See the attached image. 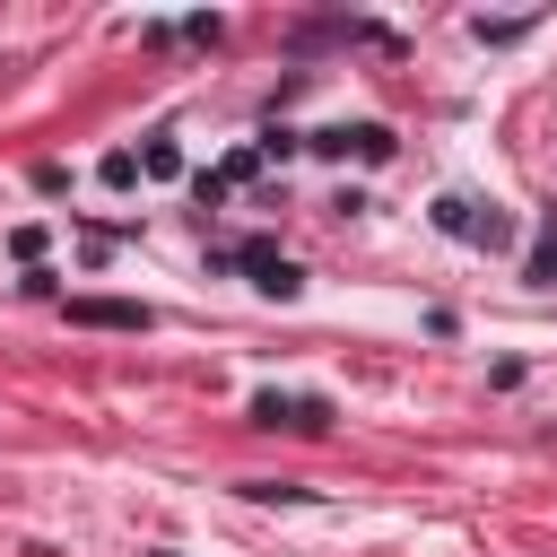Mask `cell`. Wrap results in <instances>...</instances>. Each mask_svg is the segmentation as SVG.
Listing matches in <instances>:
<instances>
[{"mask_svg":"<svg viewBox=\"0 0 557 557\" xmlns=\"http://www.w3.org/2000/svg\"><path fill=\"white\" fill-rule=\"evenodd\" d=\"M435 226H444V235H461V244H479V252L513 244V218H505V209H479V200H461V191H444V200H435Z\"/></svg>","mask_w":557,"mask_h":557,"instance_id":"cell-1","label":"cell"},{"mask_svg":"<svg viewBox=\"0 0 557 557\" xmlns=\"http://www.w3.org/2000/svg\"><path fill=\"white\" fill-rule=\"evenodd\" d=\"M252 426H287V435H322V426H331V400H313V392H252Z\"/></svg>","mask_w":557,"mask_h":557,"instance_id":"cell-2","label":"cell"},{"mask_svg":"<svg viewBox=\"0 0 557 557\" xmlns=\"http://www.w3.org/2000/svg\"><path fill=\"white\" fill-rule=\"evenodd\" d=\"M70 322H87V331H148L157 313L148 305H122V296H70Z\"/></svg>","mask_w":557,"mask_h":557,"instance_id":"cell-3","label":"cell"},{"mask_svg":"<svg viewBox=\"0 0 557 557\" xmlns=\"http://www.w3.org/2000/svg\"><path fill=\"white\" fill-rule=\"evenodd\" d=\"M235 261H244V270H252V287H261V296H278V305H287V296L305 287V278H296V261H278L270 244H244Z\"/></svg>","mask_w":557,"mask_h":557,"instance_id":"cell-4","label":"cell"},{"mask_svg":"<svg viewBox=\"0 0 557 557\" xmlns=\"http://www.w3.org/2000/svg\"><path fill=\"white\" fill-rule=\"evenodd\" d=\"M305 148H322V157H392V131H374V122L366 131H313Z\"/></svg>","mask_w":557,"mask_h":557,"instance_id":"cell-5","label":"cell"},{"mask_svg":"<svg viewBox=\"0 0 557 557\" xmlns=\"http://www.w3.org/2000/svg\"><path fill=\"white\" fill-rule=\"evenodd\" d=\"M139 174L174 183V174H183V148H174V139H148V148H139Z\"/></svg>","mask_w":557,"mask_h":557,"instance_id":"cell-6","label":"cell"},{"mask_svg":"<svg viewBox=\"0 0 557 557\" xmlns=\"http://www.w3.org/2000/svg\"><path fill=\"white\" fill-rule=\"evenodd\" d=\"M104 183H113V191H131V183H139V157H131V148H113V157H104Z\"/></svg>","mask_w":557,"mask_h":557,"instance_id":"cell-7","label":"cell"}]
</instances>
